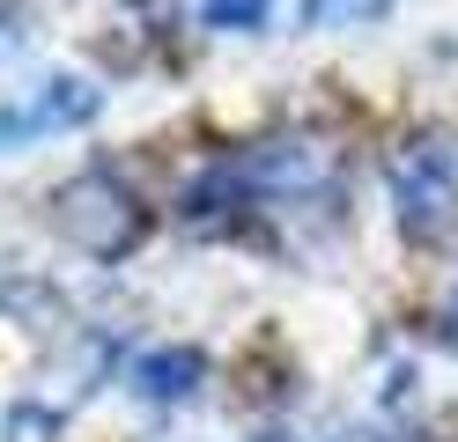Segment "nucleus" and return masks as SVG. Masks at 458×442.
Segmentation results:
<instances>
[{"label": "nucleus", "instance_id": "nucleus-2", "mask_svg": "<svg viewBox=\"0 0 458 442\" xmlns=\"http://www.w3.org/2000/svg\"><path fill=\"white\" fill-rule=\"evenodd\" d=\"M192 383H199V354H185V346L148 354V362H140V391H148V398H185Z\"/></svg>", "mask_w": 458, "mask_h": 442}, {"label": "nucleus", "instance_id": "nucleus-1", "mask_svg": "<svg viewBox=\"0 0 458 442\" xmlns=\"http://www.w3.org/2000/svg\"><path fill=\"white\" fill-rule=\"evenodd\" d=\"M392 185H399V221H407L414 236H444L458 221V155L437 140H421L399 155L392 170Z\"/></svg>", "mask_w": 458, "mask_h": 442}, {"label": "nucleus", "instance_id": "nucleus-4", "mask_svg": "<svg viewBox=\"0 0 458 442\" xmlns=\"http://www.w3.org/2000/svg\"><path fill=\"white\" fill-rule=\"evenodd\" d=\"M451 346H458V303H451Z\"/></svg>", "mask_w": 458, "mask_h": 442}, {"label": "nucleus", "instance_id": "nucleus-3", "mask_svg": "<svg viewBox=\"0 0 458 442\" xmlns=\"http://www.w3.org/2000/svg\"><path fill=\"white\" fill-rule=\"evenodd\" d=\"M199 15H208V29H251L267 22V0H199Z\"/></svg>", "mask_w": 458, "mask_h": 442}]
</instances>
